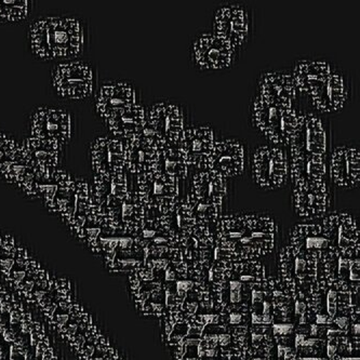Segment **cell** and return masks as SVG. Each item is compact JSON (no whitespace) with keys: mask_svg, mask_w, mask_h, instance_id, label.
<instances>
[{"mask_svg":"<svg viewBox=\"0 0 360 360\" xmlns=\"http://www.w3.org/2000/svg\"><path fill=\"white\" fill-rule=\"evenodd\" d=\"M91 41L89 22L75 13L42 14L32 20L26 46L34 59L44 62L82 59Z\"/></svg>","mask_w":360,"mask_h":360,"instance_id":"obj_1","label":"cell"},{"mask_svg":"<svg viewBox=\"0 0 360 360\" xmlns=\"http://www.w3.org/2000/svg\"><path fill=\"white\" fill-rule=\"evenodd\" d=\"M301 108H279L266 103L253 94L249 103V120L257 134L267 144L288 148L292 142L299 124Z\"/></svg>","mask_w":360,"mask_h":360,"instance_id":"obj_2","label":"cell"},{"mask_svg":"<svg viewBox=\"0 0 360 360\" xmlns=\"http://www.w3.org/2000/svg\"><path fill=\"white\" fill-rule=\"evenodd\" d=\"M54 94L65 102H84L94 98L98 89V68L84 59L59 62L51 68Z\"/></svg>","mask_w":360,"mask_h":360,"instance_id":"obj_3","label":"cell"},{"mask_svg":"<svg viewBox=\"0 0 360 360\" xmlns=\"http://www.w3.org/2000/svg\"><path fill=\"white\" fill-rule=\"evenodd\" d=\"M211 31L239 53L248 49L255 34V9L241 1H225L213 10Z\"/></svg>","mask_w":360,"mask_h":360,"instance_id":"obj_4","label":"cell"},{"mask_svg":"<svg viewBox=\"0 0 360 360\" xmlns=\"http://www.w3.org/2000/svg\"><path fill=\"white\" fill-rule=\"evenodd\" d=\"M241 54L212 31H199L188 45L191 68L201 73H222L237 65Z\"/></svg>","mask_w":360,"mask_h":360,"instance_id":"obj_5","label":"cell"},{"mask_svg":"<svg viewBox=\"0 0 360 360\" xmlns=\"http://www.w3.org/2000/svg\"><path fill=\"white\" fill-rule=\"evenodd\" d=\"M251 180L259 190L277 191L290 181L288 148L265 144L249 156Z\"/></svg>","mask_w":360,"mask_h":360,"instance_id":"obj_6","label":"cell"},{"mask_svg":"<svg viewBox=\"0 0 360 360\" xmlns=\"http://www.w3.org/2000/svg\"><path fill=\"white\" fill-rule=\"evenodd\" d=\"M188 110L174 98H160L146 108V127L164 146H180L185 129L190 124Z\"/></svg>","mask_w":360,"mask_h":360,"instance_id":"obj_7","label":"cell"},{"mask_svg":"<svg viewBox=\"0 0 360 360\" xmlns=\"http://www.w3.org/2000/svg\"><path fill=\"white\" fill-rule=\"evenodd\" d=\"M288 150L307 156L329 157L333 129L329 118L311 110H302L299 124Z\"/></svg>","mask_w":360,"mask_h":360,"instance_id":"obj_8","label":"cell"},{"mask_svg":"<svg viewBox=\"0 0 360 360\" xmlns=\"http://www.w3.org/2000/svg\"><path fill=\"white\" fill-rule=\"evenodd\" d=\"M136 176V191L143 204L156 209L160 214H170L179 199L185 194H182V182L162 174L158 169Z\"/></svg>","mask_w":360,"mask_h":360,"instance_id":"obj_9","label":"cell"},{"mask_svg":"<svg viewBox=\"0 0 360 360\" xmlns=\"http://www.w3.org/2000/svg\"><path fill=\"white\" fill-rule=\"evenodd\" d=\"M30 136L45 139L65 146L75 134V117L70 110L59 106H39L27 120Z\"/></svg>","mask_w":360,"mask_h":360,"instance_id":"obj_10","label":"cell"},{"mask_svg":"<svg viewBox=\"0 0 360 360\" xmlns=\"http://www.w3.org/2000/svg\"><path fill=\"white\" fill-rule=\"evenodd\" d=\"M292 206L295 214L305 221L323 219L333 211L335 187L330 181H309L292 184Z\"/></svg>","mask_w":360,"mask_h":360,"instance_id":"obj_11","label":"cell"},{"mask_svg":"<svg viewBox=\"0 0 360 360\" xmlns=\"http://www.w3.org/2000/svg\"><path fill=\"white\" fill-rule=\"evenodd\" d=\"M353 89L351 73L335 64L333 73L321 90L309 96V105L311 110L325 116L339 114L351 103Z\"/></svg>","mask_w":360,"mask_h":360,"instance_id":"obj_12","label":"cell"},{"mask_svg":"<svg viewBox=\"0 0 360 360\" xmlns=\"http://www.w3.org/2000/svg\"><path fill=\"white\" fill-rule=\"evenodd\" d=\"M249 162L246 143L233 136H218L209 157L208 170L224 178L237 179L245 174Z\"/></svg>","mask_w":360,"mask_h":360,"instance_id":"obj_13","label":"cell"},{"mask_svg":"<svg viewBox=\"0 0 360 360\" xmlns=\"http://www.w3.org/2000/svg\"><path fill=\"white\" fill-rule=\"evenodd\" d=\"M255 94L271 105L300 108L302 96L295 86L291 70H264L257 77Z\"/></svg>","mask_w":360,"mask_h":360,"instance_id":"obj_14","label":"cell"},{"mask_svg":"<svg viewBox=\"0 0 360 360\" xmlns=\"http://www.w3.org/2000/svg\"><path fill=\"white\" fill-rule=\"evenodd\" d=\"M124 144L127 172L138 176L158 169L160 150L165 146L148 127L140 136L124 141Z\"/></svg>","mask_w":360,"mask_h":360,"instance_id":"obj_15","label":"cell"},{"mask_svg":"<svg viewBox=\"0 0 360 360\" xmlns=\"http://www.w3.org/2000/svg\"><path fill=\"white\" fill-rule=\"evenodd\" d=\"M217 139L210 124H192L187 126L180 143L188 172L208 170L209 157Z\"/></svg>","mask_w":360,"mask_h":360,"instance_id":"obj_16","label":"cell"},{"mask_svg":"<svg viewBox=\"0 0 360 360\" xmlns=\"http://www.w3.org/2000/svg\"><path fill=\"white\" fill-rule=\"evenodd\" d=\"M96 110L102 120L130 108L142 104V91L134 82L126 79L108 80L98 86L96 96Z\"/></svg>","mask_w":360,"mask_h":360,"instance_id":"obj_17","label":"cell"},{"mask_svg":"<svg viewBox=\"0 0 360 360\" xmlns=\"http://www.w3.org/2000/svg\"><path fill=\"white\" fill-rule=\"evenodd\" d=\"M329 180L333 187L351 191L360 182V150L356 143L333 148L329 156Z\"/></svg>","mask_w":360,"mask_h":360,"instance_id":"obj_18","label":"cell"},{"mask_svg":"<svg viewBox=\"0 0 360 360\" xmlns=\"http://www.w3.org/2000/svg\"><path fill=\"white\" fill-rule=\"evenodd\" d=\"M90 155L96 176L110 180L126 171L124 141L112 134L96 136L90 148Z\"/></svg>","mask_w":360,"mask_h":360,"instance_id":"obj_19","label":"cell"},{"mask_svg":"<svg viewBox=\"0 0 360 360\" xmlns=\"http://www.w3.org/2000/svg\"><path fill=\"white\" fill-rule=\"evenodd\" d=\"M335 66V63L325 59L304 58L295 61L291 74L301 96L309 98L319 91Z\"/></svg>","mask_w":360,"mask_h":360,"instance_id":"obj_20","label":"cell"},{"mask_svg":"<svg viewBox=\"0 0 360 360\" xmlns=\"http://www.w3.org/2000/svg\"><path fill=\"white\" fill-rule=\"evenodd\" d=\"M25 143V150L35 168L36 176L51 178L64 160V146L54 141L33 136H28Z\"/></svg>","mask_w":360,"mask_h":360,"instance_id":"obj_21","label":"cell"},{"mask_svg":"<svg viewBox=\"0 0 360 360\" xmlns=\"http://www.w3.org/2000/svg\"><path fill=\"white\" fill-rule=\"evenodd\" d=\"M196 200L223 207L229 195V184L218 174L210 170L193 172L186 192Z\"/></svg>","mask_w":360,"mask_h":360,"instance_id":"obj_22","label":"cell"},{"mask_svg":"<svg viewBox=\"0 0 360 360\" xmlns=\"http://www.w3.org/2000/svg\"><path fill=\"white\" fill-rule=\"evenodd\" d=\"M110 134L122 141L138 138L146 127V108L143 104L118 110L103 120Z\"/></svg>","mask_w":360,"mask_h":360,"instance_id":"obj_23","label":"cell"},{"mask_svg":"<svg viewBox=\"0 0 360 360\" xmlns=\"http://www.w3.org/2000/svg\"><path fill=\"white\" fill-rule=\"evenodd\" d=\"M291 184L329 180V157L307 156L288 150Z\"/></svg>","mask_w":360,"mask_h":360,"instance_id":"obj_24","label":"cell"},{"mask_svg":"<svg viewBox=\"0 0 360 360\" xmlns=\"http://www.w3.org/2000/svg\"><path fill=\"white\" fill-rule=\"evenodd\" d=\"M158 170L184 183L190 174L180 146H165L160 150Z\"/></svg>","mask_w":360,"mask_h":360,"instance_id":"obj_25","label":"cell"},{"mask_svg":"<svg viewBox=\"0 0 360 360\" xmlns=\"http://www.w3.org/2000/svg\"><path fill=\"white\" fill-rule=\"evenodd\" d=\"M35 9L33 0H0V24L20 25L30 21Z\"/></svg>","mask_w":360,"mask_h":360,"instance_id":"obj_26","label":"cell"},{"mask_svg":"<svg viewBox=\"0 0 360 360\" xmlns=\"http://www.w3.org/2000/svg\"><path fill=\"white\" fill-rule=\"evenodd\" d=\"M229 301L232 305H237L243 302V283L239 281H231L229 283Z\"/></svg>","mask_w":360,"mask_h":360,"instance_id":"obj_27","label":"cell"},{"mask_svg":"<svg viewBox=\"0 0 360 360\" xmlns=\"http://www.w3.org/2000/svg\"><path fill=\"white\" fill-rule=\"evenodd\" d=\"M295 276L300 281H303L307 277V259H305L304 251H300L299 255L295 257Z\"/></svg>","mask_w":360,"mask_h":360,"instance_id":"obj_28","label":"cell"},{"mask_svg":"<svg viewBox=\"0 0 360 360\" xmlns=\"http://www.w3.org/2000/svg\"><path fill=\"white\" fill-rule=\"evenodd\" d=\"M273 335L275 338L287 337L295 331V326L292 323H276L271 327Z\"/></svg>","mask_w":360,"mask_h":360,"instance_id":"obj_29","label":"cell"},{"mask_svg":"<svg viewBox=\"0 0 360 360\" xmlns=\"http://www.w3.org/2000/svg\"><path fill=\"white\" fill-rule=\"evenodd\" d=\"M359 269H360V261L359 259H355V260L351 261L349 264V279L352 283H359Z\"/></svg>","mask_w":360,"mask_h":360,"instance_id":"obj_30","label":"cell"},{"mask_svg":"<svg viewBox=\"0 0 360 360\" xmlns=\"http://www.w3.org/2000/svg\"><path fill=\"white\" fill-rule=\"evenodd\" d=\"M333 325L337 326L339 330L342 331H347L351 326V321H349V316H335L333 321Z\"/></svg>","mask_w":360,"mask_h":360,"instance_id":"obj_31","label":"cell"},{"mask_svg":"<svg viewBox=\"0 0 360 360\" xmlns=\"http://www.w3.org/2000/svg\"><path fill=\"white\" fill-rule=\"evenodd\" d=\"M243 316L245 315L238 313V311H231L229 315L227 316L226 323H229L231 326H239L241 323H243Z\"/></svg>","mask_w":360,"mask_h":360,"instance_id":"obj_32","label":"cell"},{"mask_svg":"<svg viewBox=\"0 0 360 360\" xmlns=\"http://www.w3.org/2000/svg\"><path fill=\"white\" fill-rule=\"evenodd\" d=\"M326 351H327V355L329 359L333 360V358L335 357V355H337L338 342L335 341V340H328Z\"/></svg>","mask_w":360,"mask_h":360,"instance_id":"obj_33","label":"cell"},{"mask_svg":"<svg viewBox=\"0 0 360 360\" xmlns=\"http://www.w3.org/2000/svg\"><path fill=\"white\" fill-rule=\"evenodd\" d=\"M264 335H260V333H252V331H251V342H252V349H260L261 345H262L263 342H264Z\"/></svg>","mask_w":360,"mask_h":360,"instance_id":"obj_34","label":"cell"},{"mask_svg":"<svg viewBox=\"0 0 360 360\" xmlns=\"http://www.w3.org/2000/svg\"><path fill=\"white\" fill-rule=\"evenodd\" d=\"M219 345L222 349L224 347H229L232 344V335L227 333H219L218 335Z\"/></svg>","mask_w":360,"mask_h":360,"instance_id":"obj_35","label":"cell"},{"mask_svg":"<svg viewBox=\"0 0 360 360\" xmlns=\"http://www.w3.org/2000/svg\"><path fill=\"white\" fill-rule=\"evenodd\" d=\"M295 315L301 317L302 315H304L307 311V302H304V300H299L295 299Z\"/></svg>","mask_w":360,"mask_h":360,"instance_id":"obj_36","label":"cell"},{"mask_svg":"<svg viewBox=\"0 0 360 360\" xmlns=\"http://www.w3.org/2000/svg\"><path fill=\"white\" fill-rule=\"evenodd\" d=\"M315 323L319 326H328L333 323V319H330L328 314H317L315 317Z\"/></svg>","mask_w":360,"mask_h":360,"instance_id":"obj_37","label":"cell"},{"mask_svg":"<svg viewBox=\"0 0 360 360\" xmlns=\"http://www.w3.org/2000/svg\"><path fill=\"white\" fill-rule=\"evenodd\" d=\"M165 281H166V283H172V281H176V273L174 267L169 266L168 269H167Z\"/></svg>","mask_w":360,"mask_h":360,"instance_id":"obj_38","label":"cell"},{"mask_svg":"<svg viewBox=\"0 0 360 360\" xmlns=\"http://www.w3.org/2000/svg\"><path fill=\"white\" fill-rule=\"evenodd\" d=\"M338 291L335 288H331L327 293V303H337Z\"/></svg>","mask_w":360,"mask_h":360,"instance_id":"obj_39","label":"cell"},{"mask_svg":"<svg viewBox=\"0 0 360 360\" xmlns=\"http://www.w3.org/2000/svg\"><path fill=\"white\" fill-rule=\"evenodd\" d=\"M352 333H353L354 340H355L356 338H357V339H359V335H360L359 323H353V325H352Z\"/></svg>","mask_w":360,"mask_h":360,"instance_id":"obj_40","label":"cell"},{"mask_svg":"<svg viewBox=\"0 0 360 360\" xmlns=\"http://www.w3.org/2000/svg\"><path fill=\"white\" fill-rule=\"evenodd\" d=\"M218 356L217 349H207L205 351V358H215Z\"/></svg>","mask_w":360,"mask_h":360,"instance_id":"obj_41","label":"cell"}]
</instances>
